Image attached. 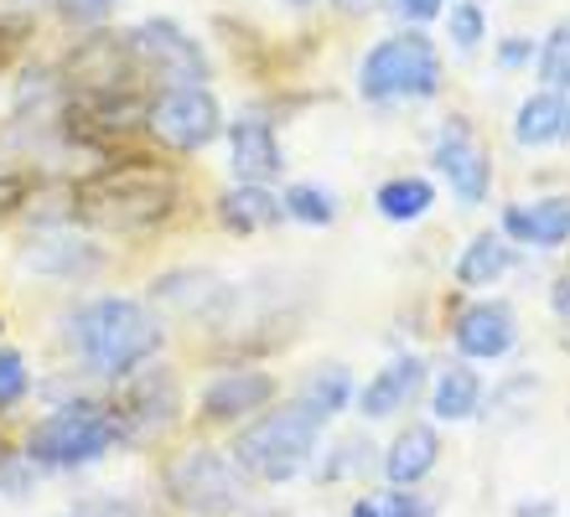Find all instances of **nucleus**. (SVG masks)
<instances>
[{
  "label": "nucleus",
  "instance_id": "473e14b6",
  "mask_svg": "<svg viewBox=\"0 0 570 517\" xmlns=\"http://www.w3.org/2000/svg\"><path fill=\"white\" fill-rule=\"evenodd\" d=\"M566 140H570V103H566Z\"/></svg>",
  "mask_w": 570,
  "mask_h": 517
},
{
  "label": "nucleus",
  "instance_id": "39448f33",
  "mask_svg": "<svg viewBox=\"0 0 570 517\" xmlns=\"http://www.w3.org/2000/svg\"><path fill=\"white\" fill-rule=\"evenodd\" d=\"M171 497L197 517H228V513H239L249 491H244L239 460L224 456V450L197 445V450H187V456L171 466Z\"/></svg>",
  "mask_w": 570,
  "mask_h": 517
},
{
  "label": "nucleus",
  "instance_id": "f704fd0d",
  "mask_svg": "<svg viewBox=\"0 0 570 517\" xmlns=\"http://www.w3.org/2000/svg\"><path fill=\"white\" fill-rule=\"evenodd\" d=\"M472 6H482V0H472Z\"/></svg>",
  "mask_w": 570,
  "mask_h": 517
},
{
  "label": "nucleus",
  "instance_id": "c756f323",
  "mask_svg": "<svg viewBox=\"0 0 570 517\" xmlns=\"http://www.w3.org/2000/svg\"><path fill=\"white\" fill-rule=\"evenodd\" d=\"M513 517H556V503H524Z\"/></svg>",
  "mask_w": 570,
  "mask_h": 517
},
{
  "label": "nucleus",
  "instance_id": "a878e982",
  "mask_svg": "<svg viewBox=\"0 0 570 517\" xmlns=\"http://www.w3.org/2000/svg\"><path fill=\"white\" fill-rule=\"evenodd\" d=\"M446 27H451V37H456V47H462V52H472V47L488 37V16H482V6L462 0V6H451Z\"/></svg>",
  "mask_w": 570,
  "mask_h": 517
},
{
  "label": "nucleus",
  "instance_id": "f257e3e1",
  "mask_svg": "<svg viewBox=\"0 0 570 517\" xmlns=\"http://www.w3.org/2000/svg\"><path fill=\"white\" fill-rule=\"evenodd\" d=\"M68 341L89 362V372L125 378L161 352V316L130 296H99L68 321Z\"/></svg>",
  "mask_w": 570,
  "mask_h": 517
},
{
  "label": "nucleus",
  "instance_id": "5701e85b",
  "mask_svg": "<svg viewBox=\"0 0 570 517\" xmlns=\"http://www.w3.org/2000/svg\"><path fill=\"white\" fill-rule=\"evenodd\" d=\"M347 517H435V503H425L421 491L384 487V491H368V497H358Z\"/></svg>",
  "mask_w": 570,
  "mask_h": 517
},
{
  "label": "nucleus",
  "instance_id": "a211bd4d",
  "mask_svg": "<svg viewBox=\"0 0 570 517\" xmlns=\"http://www.w3.org/2000/svg\"><path fill=\"white\" fill-rule=\"evenodd\" d=\"M218 218L234 228V233H259V228H271V222L285 218L281 197L271 192V187H228L224 197H218Z\"/></svg>",
  "mask_w": 570,
  "mask_h": 517
},
{
  "label": "nucleus",
  "instance_id": "7ed1b4c3",
  "mask_svg": "<svg viewBox=\"0 0 570 517\" xmlns=\"http://www.w3.org/2000/svg\"><path fill=\"white\" fill-rule=\"evenodd\" d=\"M322 429H327L322 419H312V414L291 399L285 409L259 414L255 425L244 429L239 445H234V460H239V471L255 476V481H291V476L312 460Z\"/></svg>",
  "mask_w": 570,
  "mask_h": 517
},
{
  "label": "nucleus",
  "instance_id": "bb28decb",
  "mask_svg": "<svg viewBox=\"0 0 570 517\" xmlns=\"http://www.w3.org/2000/svg\"><path fill=\"white\" fill-rule=\"evenodd\" d=\"M120 0H58L62 21H73V27H94V21H105Z\"/></svg>",
  "mask_w": 570,
  "mask_h": 517
},
{
  "label": "nucleus",
  "instance_id": "4be33fe9",
  "mask_svg": "<svg viewBox=\"0 0 570 517\" xmlns=\"http://www.w3.org/2000/svg\"><path fill=\"white\" fill-rule=\"evenodd\" d=\"M281 207H285V218L312 222V228H327L337 218V197L327 187H316V181H291L281 192Z\"/></svg>",
  "mask_w": 570,
  "mask_h": 517
},
{
  "label": "nucleus",
  "instance_id": "7c9ffc66",
  "mask_svg": "<svg viewBox=\"0 0 570 517\" xmlns=\"http://www.w3.org/2000/svg\"><path fill=\"white\" fill-rule=\"evenodd\" d=\"M498 58H503V62H509V68H513V62H524V58H529V47H524V42H509V47H503V52H498Z\"/></svg>",
  "mask_w": 570,
  "mask_h": 517
},
{
  "label": "nucleus",
  "instance_id": "c85d7f7f",
  "mask_svg": "<svg viewBox=\"0 0 570 517\" xmlns=\"http://www.w3.org/2000/svg\"><path fill=\"white\" fill-rule=\"evenodd\" d=\"M550 306H556V316L570 326V269H566V275H560L556 285H550Z\"/></svg>",
  "mask_w": 570,
  "mask_h": 517
},
{
  "label": "nucleus",
  "instance_id": "412c9836",
  "mask_svg": "<svg viewBox=\"0 0 570 517\" xmlns=\"http://www.w3.org/2000/svg\"><path fill=\"white\" fill-rule=\"evenodd\" d=\"M431 202H435V187L425 177H394V181H384V187L374 192V207L390 222L425 218V212H431Z\"/></svg>",
  "mask_w": 570,
  "mask_h": 517
},
{
  "label": "nucleus",
  "instance_id": "4468645a",
  "mask_svg": "<svg viewBox=\"0 0 570 517\" xmlns=\"http://www.w3.org/2000/svg\"><path fill=\"white\" fill-rule=\"evenodd\" d=\"M503 238L529 243V249H560L570 238V197H540V202H519L503 212Z\"/></svg>",
  "mask_w": 570,
  "mask_h": 517
},
{
  "label": "nucleus",
  "instance_id": "aec40b11",
  "mask_svg": "<svg viewBox=\"0 0 570 517\" xmlns=\"http://www.w3.org/2000/svg\"><path fill=\"white\" fill-rule=\"evenodd\" d=\"M347 399H353V372H347L343 362H322V368H312L306 384L296 388V404L312 414V419H322V425H327L332 414H343Z\"/></svg>",
  "mask_w": 570,
  "mask_h": 517
},
{
  "label": "nucleus",
  "instance_id": "9d476101",
  "mask_svg": "<svg viewBox=\"0 0 570 517\" xmlns=\"http://www.w3.org/2000/svg\"><path fill=\"white\" fill-rule=\"evenodd\" d=\"M519 337V316H513L509 300H478V306H466L451 326V341H456V352L472 357V362H498V357L513 347Z\"/></svg>",
  "mask_w": 570,
  "mask_h": 517
},
{
  "label": "nucleus",
  "instance_id": "9b49d317",
  "mask_svg": "<svg viewBox=\"0 0 570 517\" xmlns=\"http://www.w3.org/2000/svg\"><path fill=\"white\" fill-rule=\"evenodd\" d=\"M228 156H234V177L244 187H265L285 171L281 140H275V125L265 115H244L228 125Z\"/></svg>",
  "mask_w": 570,
  "mask_h": 517
},
{
  "label": "nucleus",
  "instance_id": "423d86ee",
  "mask_svg": "<svg viewBox=\"0 0 570 517\" xmlns=\"http://www.w3.org/2000/svg\"><path fill=\"white\" fill-rule=\"evenodd\" d=\"M150 135L171 150H203L224 135V109L208 89H166L150 103Z\"/></svg>",
  "mask_w": 570,
  "mask_h": 517
},
{
  "label": "nucleus",
  "instance_id": "ddd939ff",
  "mask_svg": "<svg viewBox=\"0 0 570 517\" xmlns=\"http://www.w3.org/2000/svg\"><path fill=\"white\" fill-rule=\"evenodd\" d=\"M425 388V362L421 357H394L358 388V414L363 419H390V414L410 409L415 394Z\"/></svg>",
  "mask_w": 570,
  "mask_h": 517
},
{
  "label": "nucleus",
  "instance_id": "1a4fd4ad",
  "mask_svg": "<svg viewBox=\"0 0 570 517\" xmlns=\"http://www.w3.org/2000/svg\"><path fill=\"white\" fill-rule=\"evenodd\" d=\"M136 52L150 68H161V73L171 78V89H203V83H208V58H203V47H197L177 21H161V16L140 21Z\"/></svg>",
  "mask_w": 570,
  "mask_h": 517
},
{
  "label": "nucleus",
  "instance_id": "cd10ccee",
  "mask_svg": "<svg viewBox=\"0 0 570 517\" xmlns=\"http://www.w3.org/2000/svg\"><path fill=\"white\" fill-rule=\"evenodd\" d=\"M400 6V16H405L410 27H425V21H435V16L446 11V0H394Z\"/></svg>",
  "mask_w": 570,
  "mask_h": 517
},
{
  "label": "nucleus",
  "instance_id": "6e6552de",
  "mask_svg": "<svg viewBox=\"0 0 570 517\" xmlns=\"http://www.w3.org/2000/svg\"><path fill=\"white\" fill-rule=\"evenodd\" d=\"M115 429H120V445H146L156 440V435H166L171 429V419H177V384H171V372H146V378H136L130 384V394H125V404H115Z\"/></svg>",
  "mask_w": 570,
  "mask_h": 517
},
{
  "label": "nucleus",
  "instance_id": "72a5a7b5",
  "mask_svg": "<svg viewBox=\"0 0 570 517\" xmlns=\"http://www.w3.org/2000/svg\"><path fill=\"white\" fill-rule=\"evenodd\" d=\"M291 6H306V0H291Z\"/></svg>",
  "mask_w": 570,
  "mask_h": 517
},
{
  "label": "nucleus",
  "instance_id": "f03ea898",
  "mask_svg": "<svg viewBox=\"0 0 570 517\" xmlns=\"http://www.w3.org/2000/svg\"><path fill=\"white\" fill-rule=\"evenodd\" d=\"M358 93L368 103L390 99H431L441 93V52L421 27L394 31L384 42L368 47V58L358 62Z\"/></svg>",
  "mask_w": 570,
  "mask_h": 517
},
{
  "label": "nucleus",
  "instance_id": "2eb2a0df",
  "mask_svg": "<svg viewBox=\"0 0 570 517\" xmlns=\"http://www.w3.org/2000/svg\"><path fill=\"white\" fill-rule=\"evenodd\" d=\"M435 460H441V435L431 425H405L384 450V476L394 487H415L435 471Z\"/></svg>",
  "mask_w": 570,
  "mask_h": 517
},
{
  "label": "nucleus",
  "instance_id": "393cba45",
  "mask_svg": "<svg viewBox=\"0 0 570 517\" xmlns=\"http://www.w3.org/2000/svg\"><path fill=\"white\" fill-rule=\"evenodd\" d=\"M27 388H31V372H27V362H21V352H16V347H0V409L21 404Z\"/></svg>",
  "mask_w": 570,
  "mask_h": 517
},
{
  "label": "nucleus",
  "instance_id": "f8f14e48",
  "mask_svg": "<svg viewBox=\"0 0 570 517\" xmlns=\"http://www.w3.org/2000/svg\"><path fill=\"white\" fill-rule=\"evenodd\" d=\"M271 399H275V378L265 368H228L203 388V414L208 419H249Z\"/></svg>",
  "mask_w": 570,
  "mask_h": 517
},
{
  "label": "nucleus",
  "instance_id": "f3484780",
  "mask_svg": "<svg viewBox=\"0 0 570 517\" xmlns=\"http://www.w3.org/2000/svg\"><path fill=\"white\" fill-rule=\"evenodd\" d=\"M513 140L524 150H540L550 146V140H566V99L550 89L529 93L524 103H519V115H513Z\"/></svg>",
  "mask_w": 570,
  "mask_h": 517
},
{
  "label": "nucleus",
  "instance_id": "2f4dec72",
  "mask_svg": "<svg viewBox=\"0 0 570 517\" xmlns=\"http://www.w3.org/2000/svg\"><path fill=\"white\" fill-rule=\"evenodd\" d=\"M337 6H343V11H353V16H363V11H374L379 0H337Z\"/></svg>",
  "mask_w": 570,
  "mask_h": 517
},
{
  "label": "nucleus",
  "instance_id": "20e7f679",
  "mask_svg": "<svg viewBox=\"0 0 570 517\" xmlns=\"http://www.w3.org/2000/svg\"><path fill=\"white\" fill-rule=\"evenodd\" d=\"M120 440V429H115V414L105 404H62L42 419V425L31 429L27 440V456L37 466H52V471H73V466H94L99 456H109Z\"/></svg>",
  "mask_w": 570,
  "mask_h": 517
},
{
  "label": "nucleus",
  "instance_id": "6ab92c4d",
  "mask_svg": "<svg viewBox=\"0 0 570 517\" xmlns=\"http://www.w3.org/2000/svg\"><path fill=\"white\" fill-rule=\"evenodd\" d=\"M482 409V378L466 362H451V368H441V378H435L431 388V414L435 419H446V425H462V419H472V414Z\"/></svg>",
  "mask_w": 570,
  "mask_h": 517
},
{
  "label": "nucleus",
  "instance_id": "dca6fc26",
  "mask_svg": "<svg viewBox=\"0 0 570 517\" xmlns=\"http://www.w3.org/2000/svg\"><path fill=\"white\" fill-rule=\"evenodd\" d=\"M513 269V243L503 233H478L456 259V285L466 290H488Z\"/></svg>",
  "mask_w": 570,
  "mask_h": 517
},
{
  "label": "nucleus",
  "instance_id": "0eeeda50",
  "mask_svg": "<svg viewBox=\"0 0 570 517\" xmlns=\"http://www.w3.org/2000/svg\"><path fill=\"white\" fill-rule=\"evenodd\" d=\"M431 161H435V171L446 177V187L462 197L466 207L488 202V187H493V161H488V150H482V140L472 135V125H466V119H446V125H441Z\"/></svg>",
  "mask_w": 570,
  "mask_h": 517
},
{
  "label": "nucleus",
  "instance_id": "b1692460",
  "mask_svg": "<svg viewBox=\"0 0 570 517\" xmlns=\"http://www.w3.org/2000/svg\"><path fill=\"white\" fill-rule=\"evenodd\" d=\"M540 83L550 93L570 89V21H560V27L544 37V47H540Z\"/></svg>",
  "mask_w": 570,
  "mask_h": 517
}]
</instances>
